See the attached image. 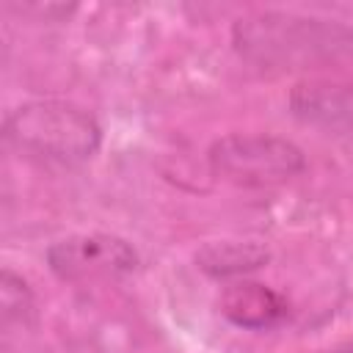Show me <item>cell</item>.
<instances>
[{
    "instance_id": "cell-1",
    "label": "cell",
    "mask_w": 353,
    "mask_h": 353,
    "mask_svg": "<svg viewBox=\"0 0 353 353\" xmlns=\"http://www.w3.org/2000/svg\"><path fill=\"white\" fill-rule=\"evenodd\" d=\"M6 141L25 157L55 165H77L99 149L102 127L88 110L72 102L36 99L8 113Z\"/></svg>"
},
{
    "instance_id": "cell-2",
    "label": "cell",
    "mask_w": 353,
    "mask_h": 353,
    "mask_svg": "<svg viewBox=\"0 0 353 353\" xmlns=\"http://www.w3.org/2000/svg\"><path fill=\"white\" fill-rule=\"evenodd\" d=\"M234 39L243 55L262 63L312 61L314 55H334L353 50V36L342 28H328L314 19L295 17H256L234 28Z\"/></svg>"
},
{
    "instance_id": "cell-3",
    "label": "cell",
    "mask_w": 353,
    "mask_h": 353,
    "mask_svg": "<svg viewBox=\"0 0 353 353\" xmlns=\"http://www.w3.org/2000/svg\"><path fill=\"white\" fill-rule=\"evenodd\" d=\"M303 152L276 135H226L210 149V168L243 188L279 185L301 174Z\"/></svg>"
},
{
    "instance_id": "cell-4",
    "label": "cell",
    "mask_w": 353,
    "mask_h": 353,
    "mask_svg": "<svg viewBox=\"0 0 353 353\" xmlns=\"http://www.w3.org/2000/svg\"><path fill=\"white\" fill-rule=\"evenodd\" d=\"M47 265L61 281H113L138 268V254L124 237L91 232L52 243Z\"/></svg>"
},
{
    "instance_id": "cell-5",
    "label": "cell",
    "mask_w": 353,
    "mask_h": 353,
    "mask_svg": "<svg viewBox=\"0 0 353 353\" xmlns=\"http://www.w3.org/2000/svg\"><path fill=\"white\" fill-rule=\"evenodd\" d=\"M292 113L314 127L353 132V77H312L292 88Z\"/></svg>"
},
{
    "instance_id": "cell-6",
    "label": "cell",
    "mask_w": 353,
    "mask_h": 353,
    "mask_svg": "<svg viewBox=\"0 0 353 353\" xmlns=\"http://www.w3.org/2000/svg\"><path fill=\"white\" fill-rule=\"evenodd\" d=\"M218 306H221V314L229 323H234L240 328H248V331L273 328L287 317V301L276 290H270L259 281H234V284H229L221 292Z\"/></svg>"
},
{
    "instance_id": "cell-7",
    "label": "cell",
    "mask_w": 353,
    "mask_h": 353,
    "mask_svg": "<svg viewBox=\"0 0 353 353\" xmlns=\"http://www.w3.org/2000/svg\"><path fill=\"white\" fill-rule=\"evenodd\" d=\"M268 259V251L256 243H210L199 256V268L212 276H234L251 268H259Z\"/></svg>"
},
{
    "instance_id": "cell-8",
    "label": "cell",
    "mask_w": 353,
    "mask_h": 353,
    "mask_svg": "<svg viewBox=\"0 0 353 353\" xmlns=\"http://www.w3.org/2000/svg\"><path fill=\"white\" fill-rule=\"evenodd\" d=\"M30 309H33V303H30V292H28L25 281L17 279L11 270H6L3 273V317L11 320L17 314L19 320H25V314Z\"/></svg>"
}]
</instances>
